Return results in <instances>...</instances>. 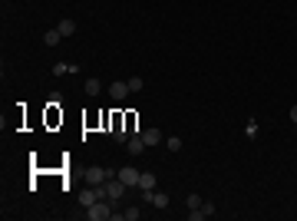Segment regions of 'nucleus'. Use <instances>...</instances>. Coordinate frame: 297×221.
Wrapping results in <instances>:
<instances>
[{
    "label": "nucleus",
    "instance_id": "1",
    "mask_svg": "<svg viewBox=\"0 0 297 221\" xmlns=\"http://www.w3.org/2000/svg\"><path fill=\"white\" fill-rule=\"evenodd\" d=\"M116 211H112V198H99L96 205H89L86 208V218L89 221H106V218H112Z\"/></svg>",
    "mask_w": 297,
    "mask_h": 221
},
{
    "label": "nucleus",
    "instance_id": "11",
    "mask_svg": "<svg viewBox=\"0 0 297 221\" xmlns=\"http://www.w3.org/2000/svg\"><path fill=\"white\" fill-rule=\"evenodd\" d=\"M60 40H63V33H60L56 27H53V30H46V33H43V43H46V46H56V43H60Z\"/></svg>",
    "mask_w": 297,
    "mask_h": 221
},
{
    "label": "nucleus",
    "instance_id": "19",
    "mask_svg": "<svg viewBox=\"0 0 297 221\" xmlns=\"http://www.w3.org/2000/svg\"><path fill=\"white\" fill-rule=\"evenodd\" d=\"M185 205H188V211H192V208H201V198H198V195H188Z\"/></svg>",
    "mask_w": 297,
    "mask_h": 221
},
{
    "label": "nucleus",
    "instance_id": "6",
    "mask_svg": "<svg viewBox=\"0 0 297 221\" xmlns=\"http://www.w3.org/2000/svg\"><path fill=\"white\" fill-rule=\"evenodd\" d=\"M145 149H149V145L142 142V135H139V132H135V135L129 139V142H126V152H129V155H142Z\"/></svg>",
    "mask_w": 297,
    "mask_h": 221
},
{
    "label": "nucleus",
    "instance_id": "14",
    "mask_svg": "<svg viewBox=\"0 0 297 221\" xmlns=\"http://www.w3.org/2000/svg\"><path fill=\"white\" fill-rule=\"evenodd\" d=\"M165 149H168V152H182V139H178V135H168V139H165Z\"/></svg>",
    "mask_w": 297,
    "mask_h": 221
},
{
    "label": "nucleus",
    "instance_id": "18",
    "mask_svg": "<svg viewBox=\"0 0 297 221\" xmlns=\"http://www.w3.org/2000/svg\"><path fill=\"white\" fill-rule=\"evenodd\" d=\"M126 83H129V89H132V93H139V89L145 86V79H139V76H132V79H126Z\"/></svg>",
    "mask_w": 297,
    "mask_h": 221
},
{
    "label": "nucleus",
    "instance_id": "2",
    "mask_svg": "<svg viewBox=\"0 0 297 221\" xmlns=\"http://www.w3.org/2000/svg\"><path fill=\"white\" fill-rule=\"evenodd\" d=\"M106 178H116L112 168H102V165H89L86 168V185H102Z\"/></svg>",
    "mask_w": 297,
    "mask_h": 221
},
{
    "label": "nucleus",
    "instance_id": "12",
    "mask_svg": "<svg viewBox=\"0 0 297 221\" xmlns=\"http://www.w3.org/2000/svg\"><path fill=\"white\" fill-rule=\"evenodd\" d=\"M116 215H119L122 221H139V218H142V211H139V208H126V211H116Z\"/></svg>",
    "mask_w": 297,
    "mask_h": 221
},
{
    "label": "nucleus",
    "instance_id": "9",
    "mask_svg": "<svg viewBox=\"0 0 297 221\" xmlns=\"http://www.w3.org/2000/svg\"><path fill=\"white\" fill-rule=\"evenodd\" d=\"M155 185H159V182H155L152 172H142V175H139V188H142V191H155Z\"/></svg>",
    "mask_w": 297,
    "mask_h": 221
},
{
    "label": "nucleus",
    "instance_id": "15",
    "mask_svg": "<svg viewBox=\"0 0 297 221\" xmlns=\"http://www.w3.org/2000/svg\"><path fill=\"white\" fill-rule=\"evenodd\" d=\"M152 205H155V208H168V195H162V191H152Z\"/></svg>",
    "mask_w": 297,
    "mask_h": 221
},
{
    "label": "nucleus",
    "instance_id": "16",
    "mask_svg": "<svg viewBox=\"0 0 297 221\" xmlns=\"http://www.w3.org/2000/svg\"><path fill=\"white\" fill-rule=\"evenodd\" d=\"M63 73H76V66H69V63H56V66H53V76H63Z\"/></svg>",
    "mask_w": 297,
    "mask_h": 221
},
{
    "label": "nucleus",
    "instance_id": "4",
    "mask_svg": "<svg viewBox=\"0 0 297 221\" xmlns=\"http://www.w3.org/2000/svg\"><path fill=\"white\" fill-rule=\"evenodd\" d=\"M106 188H109V198L112 201H119L126 191H129V185L126 182H119V178H106Z\"/></svg>",
    "mask_w": 297,
    "mask_h": 221
},
{
    "label": "nucleus",
    "instance_id": "21",
    "mask_svg": "<svg viewBox=\"0 0 297 221\" xmlns=\"http://www.w3.org/2000/svg\"><path fill=\"white\" fill-rule=\"evenodd\" d=\"M287 116H291V122L297 126V106H291V112H287Z\"/></svg>",
    "mask_w": 297,
    "mask_h": 221
},
{
    "label": "nucleus",
    "instance_id": "10",
    "mask_svg": "<svg viewBox=\"0 0 297 221\" xmlns=\"http://www.w3.org/2000/svg\"><path fill=\"white\" fill-rule=\"evenodd\" d=\"M56 30H60L63 36H73V33H76V20H69V17H63V20L56 23Z\"/></svg>",
    "mask_w": 297,
    "mask_h": 221
},
{
    "label": "nucleus",
    "instance_id": "3",
    "mask_svg": "<svg viewBox=\"0 0 297 221\" xmlns=\"http://www.w3.org/2000/svg\"><path fill=\"white\" fill-rule=\"evenodd\" d=\"M139 175H142V172H139L135 165H122L119 172H116V178H119V182H126L129 188H139Z\"/></svg>",
    "mask_w": 297,
    "mask_h": 221
},
{
    "label": "nucleus",
    "instance_id": "20",
    "mask_svg": "<svg viewBox=\"0 0 297 221\" xmlns=\"http://www.w3.org/2000/svg\"><path fill=\"white\" fill-rule=\"evenodd\" d=\"M201 211H205V218H211V215H215V211H218V208H215L211 201H201Z\"/></svg>",
    "mask_w": 297,
    "mask_h": 221
},
{
    "label": "nucleus",
    "instance_id": "7",
    "mask_svg": "<svg viewBox=\"0 0 297 221\" xmlns=\"http://www.w3.org/2000/svg\"><path fill=\"white\" fill-rule=\"evenodd\" d=\"M96 201H99V191H96V188H83V191H79V205H83V208L96 205Z\"/></svg>",
    "mask_w": 297,
    "mask_h": 221
},
{
    "label": "nucleus",
    "instance_id": "8",
    "mask_svg": "<svg viewBox=\"0 0 297 221\" xmlns=\"http://www.w3.org/2000/svg\"><path fill=\"white\" fill-rule=\"evenodd\" d=\"M142 142L149 145V149H152V145H159V142H162V129H145V132H142Z\"/></svg>",
    "mask_w": 297,
    "mask_h": 221
},
{
    "label": "nucleus",
    "instance_id": "17",
    "mask_svg": "<svg viewBox=\"0 0 297 221\" xmlns=\"http://www.w3.org/2000/svg\"><path fill=\"white\" fill-rule=\"evenodd\" d=\"M244 135H248V139H258V122H248V126H244Z\"/></svg>",
    "mask_w": 297,
    "mask_h": 221
},
{
    "label": "nucleus",
    "instance_id": "5",
    "mask_svg": "<svg viewBox=\"0 0 297 221\" xmlns=\"http://www.w3.org/2000/svg\"><path fill=\"white\" fill-rule=\"evenodd\" d=\"M129 93H132V89H129V83H122V79H112V86H109V96H112L116 102H122L126 96H129Z\"/></svg>",
    "mask_w": 297,
    "mask_h": 221
},
{
    "label": "nucleus",
    "instance_id": "13",
    "mask_svg": "<svg viewBox=\"0 0 297 221\" xmlns=\"http://www.w3.org/2000/svg\"><path fill=\"white\" fill-rule=\"evenodd\" d=\"M102 93V83L99 79H86V96H99Z\"/></svg>",
    "mask_w": 297,
    "mask_h": 221
}]
</instances>
